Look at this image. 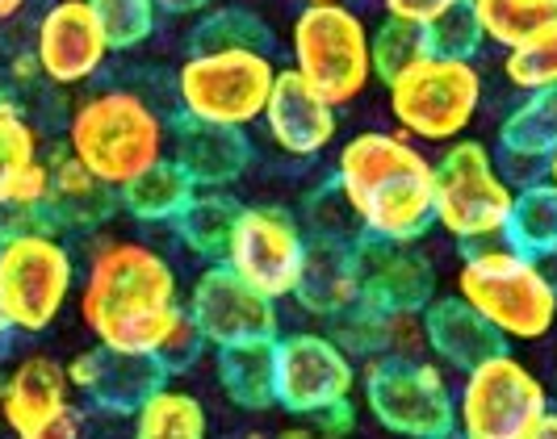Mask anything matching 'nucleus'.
<instances>
[{"mask_svg":"<svg viewBox=\"0 0 557 439\" xmlns=\"http://www.w3.org/2000/svg\"><path fill=\"white\" fill-rule=\"evenodd\" d=\"M273 385L281 411L314 418L357 398L361 364L327 330H289L273 339Z\"/></svg>","mask_w":557,"mask_h":439,"instance_id":"obj_12","label":"nucleus"},{"mask_svg":"<svg viewBox=\"0 0 557 439\" xmlns=\"http://www.w3.org/2000/svg\"><path fill=\"white\" fill-rule=\"evenodd\" d=\"M277 72L281 67L269 51H189V59L176 67L181 117L248 130L251 122L264 117Z\"/></svg>","mask_w":557,"mask_h":439,"instance_id":"obj_9","label":"nucleus"},{"mask_svg":"<svg viewBox=\"0 0 557 439\" xmlns=\"http://www.w3.org/2000/svg\"><path fill=\"white\" fill-rule=\"evenodd\" d=\"M482 42L507 51H520L536 34L557 26V0H470Z\"/></svg>","mask_w":557,"mask_h":439,"instance_id":"obj_28","label":"nucleus"},{"mask_svg":"<svg viewBox=\"0 0 557 439\" xmlns=\"http://www.w3.org/2000/svg\"><path fill=\"white\" fill-rule=\"evenodd\" d=\"M239 210H244V205H239L231 192L197 189V197L185 205V214L172 222V230H176V239L194 251V255H201L206 264H223Z\"/></svg>","mask_w":557,"mask_h":439,"instance_id":"obj_30","label":"nucleus"},{"mask_svg":"<svg viewBox=\"0 0 557 439\" xmlns=\"http://www.w3.org/2000/svg\"><path fill=\"white\" fill-rule=\"evenodd\" d=\"M302 4H339V0H302Z\"/></svg>","mask_w":557,"mask_h":439,"instance_id":"obj_49","label":"nucleus"},{"mask_svg":"<svg viewBox=\"0 0 557 439\" xmlns=\"http://www.w3.org/2000/svg\"><path fill=\"white\" fill-rule=\"evenodd\" d=\"M352 243L357 239H323L307 235V255L302 273L294 285V302L307 314L332 323L344 310L357 305V264H352Z\"/></svg>","mask_w":557,"mask_h":439,"instance_id":"obj_22","label":"nucleus"},{"mask_svg":"<svg viewBox=\"0 0 557 439\" xmlns=\"http://www.w3.org/2000/svg\"><path fill=\"white\" fill-rule=\"evenodd\" d=\"M419 318H423V335H428L432 360L445 364V368H457V373H470L474 364H482V360H491L495 352L507 348L495 335V327L478 310L461 302L457 293L453 298H432V302L423 305Z\"/></svg>","mask_w":557,"mask_h":439,"instance_id":"obj_23","label":"nucleus"},{"mask_svg":"<svg viewBox=\"0 0 557 439\" xmlns=\"http://www.w3.org/2000/svg\"><path fill=\"white\" fill-rule=\"evenodd\" d=\"M84 436V411L76 406V411H67L63 418H55L47 431H38V436L29 439H81Z\"/></svg>","mask_w":557,"mask_h":439,"instance_id":"obj_40","label":"nucleus"},{"mask_svg":"<svg viewBox=\"0 0 557 439\" xmlns=\"http://www.w3.org/2000/svg\"><path fill=\"white\" fill-rule=\"evenodd\" d=\"M327 335L339 339L352 356L361 360H423L428 335L419 314H394V310H369L352 305L327 323Z\"/></svg>","mask_w":557,"mask_h":439,"instance_id":"obj_24","label":"nucleus"},{"mask_svg":"<svg viewBox=\"0 0 557 439\" xmlns=\"http://www.w3.org/2000/svg\"><path fill=\"white\" fill-rule=\"evenodd\" d=\"M423 42H428V55H445V59H474L478 47H486L482 34H478L470 4L448 9L436 22H428L423 26Z\"/></svg>","mask_w":557,"mask_h":439,"instance_id":"obj_37","label":"nucleus"},{"mask_svg":"<svg viewBox=\"0 0 557 439\" xmlns=\"http://www.w3.org/2000/svg\"><path fill=\"white\" fill-rule=\"evenodd\" d=\"M357 305L394 310V314H423V305L436 298V268L416 243L391 239H357Z\"/></svg>","mask_w":557,"mask_h":439,"instance_id":"obj_16","label":"nucleus"},{"mask_svg":"<svg viewBox=\"0 0 557 439\" xmlns=\"http://www.w3.org/2000/svg\"><path fill=\"white\" fill-rule=\"evenodd\" d=\"M273 439H323V431L314 427V423H307V418H298V423H289V427H281Z\"/></svg>","mask_w":557,"mask_h":439,"instance_id":"obj_42","label":"nucleus"},{"mask_svg":"<svg viewBox=\"0 0 557 439\" xmlns=\"http://www.w3.org/2000/svg\"><path fill=\"white\" fill-rule=\"evenodd\" d=\"M335 192L364 239L419 243L432 230L436 160L403 130H361L335 155Z\"/></svg>","mask_w":557,"mask_h":439,"instance_id":"obj_2","label":"nucleus"},{"mask_svg":"<svg viewBox=\"0 0 557 439\" xmlns=\"http://www.w3.org/2000/svg\"><path fill=\"white\" fill-rule=\"evenodd\" d=\"M76 305L101 348L135 356H156L172 323L185 314L181 280L164 251L117 235H97L88 243Z\"/></svg>","mask_w":557,"mask_h":439,"instance_id":"obj_1","label":"nucleus"},{"mask_svg":"<svg viewBox=\"0 0 557 439\" xmlns=\"http://www.w3.org/2000/svg\"><path fill=\"white\" fill-rule=\"evenodd\" d=\"M269 51L273 47V34L269 26L248 13V9H235V4H223V9H210L201 22L194 26V51Z\"/></svg>","mask_w":557,"mask_h":439,"instance_id":"obj_32","label":"nucleus"},{"mask_svg":"<svg viewBox=\"0 0 557 439\" xmlns=\"http://www.w3.org/2000/svg\"><path fill=\"white\" fill-rule=\"evenodd\" d=\"M214 377L231 406L239 411H273L277 385H273V339L235 343L214 352Z\"/></svg>","mask_w":557,"mask_h":439,"instance_id":"obj_26","label":"nucleus"},{"mask_svg":"<svg viewBox=\"0 0 557 439\" xmlns=\"http://www.w3.org/2000/svg\"><path fill=\"white\" fill-rule=\"evenodd\" d=\"M503 243L524 251L532 260H545L557 251V189L549 180H532V185L516 189V205H511Z\"/></svg>","mask_w":557,"mask_h":439,"instance_id":"obj_31","label":"nucleus"},{"mask_svg":"<svg viewBox=\"0 0 557 439\" xmlns=\"http://www.w3.org/2000/svg\"><path fill=\"white\" fill-rule=\"evenodd\" d=\"M117 192L101 185L88 167H81L67 151L51 155V201H47V218L59 235L63 230H81L92 235L117 214Z\"/></svg>","mask_w":557,"mask_h":439,"instance_id":"obj_25","label":"nucleus"},{"mask_svg":"<svg viewBox=\"0 0 557 439\" xmlns=\"http://www.w3.org/2000/svg\"><path fill=\"white\" fill-rule=\"evenodd\" d=\"M197 197V185L189 180V172L176 164L172 155L160 160L151 172H143L139 180H131L126 189L117 192V205L131 214L135 222H172L185 214V205Z\"/></svg>","mask_w":557,"mask_h":439,"instance_id":"obj_27","label":"nucleus"},{"mask_svg":"<svg viewBox=\"0 0 557 439\" xmlns=\"http://www.w3.org/2000/svg\"><path fill=\"white\" fill-rule=\"evenodd\" d=\"M168 155L189 172L197 189H226L235 185L251 164V142L244 130L231 126H206V122H189L181 117L172 126V142Z\"/></svg>","mask_w":557,"mask_h":439,"instance_id":"obj_21","label":"nucleus"},{"mask_svg":"<svg viewBox=\"0 0 557 439\" xmlns=\"http://www.w3.org/2000/svg\"><path fill=\"white\" fill-rule=\"evenodd\" d=\"M9 348H13V330L4 323V314H0V360L9 356Z\"/></svg>","mask_w":557,"mask_h":439,"instance_id":"obj_45","label":"nucleus"},{"mask_svg":"<svg viewBox=\"0 0 557 439\" xmlns=\"http://www.w3.org/2000/svg\"><path fill=\"white\" fill-rule=\"evenodd\" d=\"M67 364V381L72 389L88 398L97 411L110 414H135L168 381L164 368L156 364V356H135V352H113V348H84Z\"/></svg>","mask_w":557,"mask_h":439,"instance_id":"obj_17","label":"nucleus"},{"mask_svg":"<svg viewBox=\"0 0 557 439\" xmlns=\"http://www.w3.org/2000/svg\"><path fill=\"white\" fill-rule=\"evenodd\" d=\"M386 97H391V117L403 135L416 138L419 147L423 142L448 147L474 126L486 97V80L474 59L423 55L386 84Z\"/></svg>","mask_w":557,"mask_h":439,"instance_id":"obj_8","label":"nucleus"},{"mask_svg":"<svg viewBox=\"0 0 557 439\" xmlns=\"http://www.w3.org/2000/svg\"><path fill=\"white\" fill-rule=\"evenodd\" d=\"M323 439H332V436H323Z\"/></svg>","mask_w":557,"mask_h":439,"instance_id":"obj_51","label":"nucleus"},{"mask_svg":"<svg viewBox=\"0 0 557 439\" xmlns=\"http://www.w3.org/2000/svg\"><path fill=\"white\" fill-rule=\"evenodd\" d=\"M441 439H457V431H448V436H441Z\"/></svg>","mask_w":557,"mask_h":439,"instance_id":"obj_50","label":"nucleus"},{"mask_svg":"<svg viewBox=\"0 0 557 439\" xmlns=\"http://www.w3.org/2000/svg\"><path fill=\"white\" fill-rule=\"evenodd\" d=\"M516 205V185L503 176L495 147L482 138H457L436 155L432 226H441L461 248L503 243Z\"/></svg>","mask_w":557,"mask_h":439,"instance_id":"obj_5","label":"nucleus"},{"mask_svg":"<svg viewBox=\"0 0 557 439\" xmlns=\"http://www.w3.org/2000/svg\"><path fill=\"white\" fill-rule=\"evenodd\" d=\"M260 122L273 138V147L294 155V160L323 155L339 135V110L323 92H314L294 67L277 72V84L269 92V105H264Z\"/></svg>","mask_w":557,"mask_h":439,"instance_id":"obj_18","label":"nucleus"},{"mask_svg":"<svg viewBox=\"0 0 557 439\" xmlns=\"http://www.w3.org/2000/svg\"><path fill=\"white\" fill-rule=\"evenodd\" d=\"M29 55L38 63L42 80L55 88H81L97 80L110 63V38L101 22L92 17L88 0H51L42 17L34 22Z\"/></svg>","mask_w":557,"mask_h":439,"instance_id":"obj_15","label":"nucleus"},{"mask_svg":"<svg viewBox=\"0 0 557 439\" xmlns=\"http://www.w3.org/2000/svg\"><path fill=\"white\" fill-rule=\"evenodd\" d=\"M457 298L478 310L503 343H536L557 327V293L541 260L507 243L466 251L457 268Z\"/></svg>","mask_w":557,"mask_h":439,"instance_id":"obj_4","label":"nucleus"},{"mask_svg":"<svg viewBox=\"0 0 557 439\" xmlns=\"http://www.w3.org/2000/svg\"><path fill=\"white\" fill-rule=\"evenodd\" d=\"M72 381H67V364L47 352H29L22 356L0 381V418L13 431V439H29L47 431L55 418H63L72 406Z\"/></svg>","mask_w":557,"mask_h":439,"instance_id":"obj_19","label":"nucleus"},{"mask_svg":"<svg viewBox=\"0 0 557 439\" xmlns=\"http://www.w3.org/2000/svg\"><path fill=\"white\" fill-rule=\"evenodd\" d=\"M76 293V255L51 226L0 235V314L13 335H42Z\"/></svg>","mask_w":557,"mask_h":439,"instance_id":"obj_7","label":"nucleus"},{"mask_svg":"<svg viewBox=\"0 0 557 439\" xmlns=\"http://www.w3.org/2000/svg\"><path fill=\"white\" fill-rule=\"evenodd\" d=\"M26 4L29 0H0V26H4V22H13V17H22V13H26Z\"/></svg>","mask_w":557,"mask_h":439,"instance_id":"obj_44","label":"nucleus"},{"mask_svg":"<svg viewBox=\"0 0 557 439\" xmlns=\"http://www.w3.org/2000/svg\"><path fill=\"white\" fill-rule=\"evenodd\" d=\"M423 55H428L423 26H411V22L386 17L382 26L373 29V80L391 84L403 67H411V63L423 59Z\"/></svg>","mask_w":557,"mask_h":439,"instance_id":"obj_36","label":"nucleus"},{"mask_svg":"<svg viewBox=\"0 0 557 439\" xmlns=\"http://www.w3.org/2000/svg\"><path fill=\"white\" fill-rule=\"evenodd\" d=\"M206 356V339H201V330L194 327V318H189V310L172 323V330L164 335V343L156 348V364L164 368V377H181V373H189L197 360Z\"/></svg>","mask_w":557,"mask_h":439,"instance_id":"obj_38","label":"nucleus"},{"mask_svg":"<svg viewBox=\"0 0 557 439\" xmlns=\"http://www.w3.org/2000/svg\"><path fill=\"white\" fill-rule=\"evenodd\" d=\"M9 80L13 84H34L42 80V72H38V63H34V55H13V63H9Z\"/></svg>","mask_w":557,"mask_h":439,"instance_id":"obj_41","label":"nucleus"},{"mask_svg":"<svg viewBox=\"0 0 557 439\" xmlns=\"http://www.w3.org/2000/svg\"><path fill=\"white\" fill-rule=\"evenodd\" d=\"M244 439H273V436H269V431H248Z\"/></svg>","mask_w":557,"mask_h":439,"instance_id":"obj_48","label":"nucleus"},{"mask_svg":"<svg viewBox=\"0 0 557 439\" xmlns=\"http://www.w3.org/2000/svg\"><path fill=\"white\" fill-rule=\"evenodd\" d=\"M361 398L373 423L398 439H441L457 423V393L448 385V368L432 356L364 360Z\"/></svg>","mask_w":557,"mask_h":439,"instance_id":"obj_10","label":"nucleus"},{"mask_svg":"<svg viewBox=\"0 0 557 439\" xmlns=\"http://www.w3.org/2000/svg\"><path fill=\"white\" fill-rule=\"evenodd\" d=\"M503 76L520 92H541V88H557V26L536 34L520 51L503 55Z\"/></svg>","mask_w":557,"mask_h":439,"instance_id":"obj_35","label":"nucleus"},{"mask_svg":"<svg viewBox=\"0 0 557 439\" xmlns=\"http://www.w3.org/2000/svg\"><path fill=\"white\" fill-rule=\"evenodd\" d=\"M172 126L135 88H101L72 105L63 151L101 185L122 192L143 172L168 160Z\"/></svg>","mask_w":557,"mask_h":439,"instance_id":"obj_3","label":"nucleus"},{"mask_svg":"<svg viewBox=\"0 0 557 439\" xmlns=\"http://www.w3.org/2000/svg\"><path fill=\"white\" fill-rule=\"evenodd\" d=\"M541 268H545V276H549V285H554V293H557V251L541 260Z\"/></svg>","mask_w":557,"mask_h":439,"instance_id":"obj_47","label":"nucleus"},{"mask_svg":"<svg viewBox=\"0 0 557 439\" xmlns=\"http://www.w3.org/2000/svg\"><path fill=\"white\" fill-rule=\"evenodd\" d=\"M386 4V17H398V22H411V26H428L436 22L448 9H461L470 0H382Z\"/></svg>","mask_w":557,"mask_h":439,"instance_id":"obj_39","label":"nucleus"},{"mask_svg":"<svg viewBox=\"0 0 557 439\" xmlns=\"http://www.w3.org/2000/svg\"><path fill=\"white\" fill-rule=\"evenodd\" d=\"M524 439H557V411H549Z\"/></svg>","mask_w":557,"mask_h":439,"instance_id":"obj_43","label":"nucleus"},{"mask_svg":"<svg viewBox=\"0 0 557 439\" xmlns=\"http://www.w3.org/2000/svg\"><path fill=\"white\" fill-rule=\"evenodd\" d=\"M289 59L294 72L335 110L357 105L373 84V29L348 0L302 4L289 26Z\"/></svg>","mask_w":557,"mask_h":439,"instance_id":"obj_6","label":"nucleus"},{"mask_svg":"<svg viewBox=\"0 0 557 439\" xmlns=\"http://www.w3.org/2000/svg\"><path fill=\"white\" fill-rule=\"evenodd\" d=\"M541 180H549V185L557 189V151L549 155V160H545V167H541Z\"/></svg>","mask_w":557,"mask_h":439,"instance_id":"obj_46","label":"nucleus"},{"mask_svg":"<svg viewBox=\"0 0 557 439\" xmlns=\"http://www.w3.org/2000/svg\"><path fill=\"white\" fill-rule=\"evenodd\" d=\"M557 151V88H541V92H524L520 105H511V113L499 122V167L503 176L532 185L541 180L536 172L545 167V160ZM516 185V189H520Z\"/></svg>","mask_w":557,"mask_h":439,"instance_id":"obj_20","label":"nucleus"},{"mask_svg":"<svg viewBox=\"0 0 557 439\" xmlns=\"http://www.w3.org/2000/svg\"><path fill=\"white\" fill-rule=\"evenodd\" d=\"M38 160H47L38 126L26 117L22 101L13 92H0V189L13 176H22L26 167L38 164Z\"/></svg>","mask_w":557,"mask_h":439,"instance_id":"obj_33","label":"nucleus"},{"mask_svg":"<svg viewBox=\"0 0 557 439\" xmlns=\"http://www.w3.org/2000/svg\"><path fill=\"white\" fill-rule=\"evenodd\" d=\"M302 255H307V226L285 205H244L223 264L269 302H285L294 298Z\"/></svg>","mask_w":557,"mask_h":439,"instance_id":"obj_13","label":"nucleus"},{"mask_svg":"<svg viewBox=\"0 0 557 439\" xmlns=\"http://www.w3.org/2000/svg\"><path fill=\"white\" fill-rule=\"evenodd\" d=\"M189 318L201 330L206 348H235V343H256V339H277L281 314L277 302L244 285L226 264H206L189 285Z\"/></svg>","mask_w":557,"mask_h":439,"instance_id":"obj_14","label":"nucleus"},{"mask_svg":"<svg viewBox=\"0 0 557 439\" xmlns=\"http://www.w3.org/2000/svg\"><path fill=\"white\" fill-rule=\"evenodd\" d=\"M88 9L106 29L110 51H135L160 26L156 0H88Z\"/></svg>","mask_w":557,"mask_h":439,"instance_id":"obj_34","label":"nucleus"},{"mask_svg":"<svg viewBox=\"0 0 557 439\" xmlns=\"http://www.w3.org/2000/svg\"><path fill=\"white\" fill-rule=\"evenodd\" d=\"M554 411L549 389L507 348L461 373L457 385V439H524Z\"/></svg>","mask_w":557,"mask_h":439,"instance_id":"obj_11","label":"nucleus"},{"mask_svg":"<svg viewBox=\"0 0 557 439\" xmlns=\"http://www.w3.org/2000/svg\"><path fill=\"white\" fill-rule=\"evenodd\" d=\"M131 439H210V414L197 393L164 381L131 414Z\"/></svg>","mask_w":557,"mask_h":439,"instance_id":"obj_29","label":"nucleus"}]
</instances>
